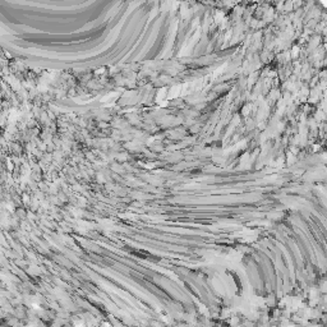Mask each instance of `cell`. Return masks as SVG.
Instances as JSON below:
<instances>
[]
</instances>
